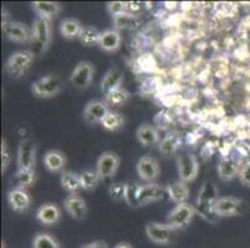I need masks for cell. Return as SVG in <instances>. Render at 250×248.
<instances>
[{
  "instance_id": "obj_33",
  "label": "cell",
  "mask_w": 250,
  "mask_h": 248,
  "mask_svg": "<svg viewBox=\"0 0 250 248\" xmlns=\"http://www.w3.org/2000/svg\"><path fill=\"white\" fill-rule=\"evenodd\" d=\"M113 24H115L116 30H121V29H132V27H137L140 21H138L137 17L131 13H126L121 17L115 18L113 19Z\"/></svg>"
},
{
  "instance_id": "obj_16",
  "label": "cell",
  "mask_w": 250,
  "mask_h": 248,
  "mask_svg": "<svg viewBox=\"0 0 250 248\" xmlns=\"http://www.w3.org/2000/svg\"><path fill=\"white\" fill-rule=\"evenodd\" d=\"M63 208L75 220H83L87 216V205L77 194H71L63 200Z\"/></svg>"
},
{
  "instance_id": "obj_34",
  "label": "cell",
  "mask_w": 250,
  "mask_h": 248,
  "mask_svg": "<svg viewBox=\"0 0 250 248\" xmlns=\"http://www.w3.org/2000/svg\"><path fill=\"white\" fill-rule=\"evenodd\" d=\"M129 99V92L127 90H125L124 87H120L117 90L112 91L111 93H108L106 95V101L108 104H112V106H122V104L126 103Z\"/></svg>"
},
{
  "instance_id": "obj_17",
  "label": "cell",
  "mask_w": 250,
  "mask_h": 248,
  "mask_svg": "<svg viewBox=\"0 0 250 248\" xmlns=\"http://www.w3.org/2000/svg\"><path fill=\"white\" fill-rule=\"evenodd\" d=\"M122 81H124V72L116 67L110 68L101 79V91L104 95H107L112 91L122 87Z\"/></svg>"
},
{
  "instance_id": "obj_19",
  "label": "cell",
  "mask_w": 250,
  "mask_h": 248,
  "mask_svg": "<svg viewBox=\"0 0 250 248\" xmlns=\"http://www.w3.org/2000/svg\"><path fill=\"white\" fill-rule=\"evenodd\" d=\"M122 36L116 29H107L101 33L100 38V47L106 52H115L121 46Z\"/></svg>"
},
{
  "instance_id": "obj_26",
  "label": "cell",
  "mask_w": 250,
  "mask_h": 248,
  "mask_svg": "<svg viewBox=\"0 0 250 248\" xmlns=\"http://www.w3.org/2000/svg\"><path fill=\"white\" fill-rule=\"evenodd\" d=\"M31 6L33 10L38 14V17L47 20L55 18L61 11V5L55 1H34Z\"/></svg>"
},
{
  "instance_id": "obj_21",
  "label": "cell",
  "mask_w": 250,
  "mask_h": 248,
  "mask_svg": "<svg viewBox=\"0 0 250 248\" xmlns=\"http://www.w3.org/2000/svg\"><path fill=\"white\" fill-rule=\"evenodd\" d=\"M166 190H167V195L169 196V199L177 205L186 204L189 197V188H188L187 183H183L182 180L169 184Z\"/></svg>"
},
{
  "instance_id": "obj_6",
  "label": "cell",
  "mask_w": 250,
  "mask_h": 248,
  "mask_svg": "<svg viewBox=\"0 0 250 248\" xmlns=\"http://www.w3.org/2000/svg\"><path fill=\"white\" fill-rule=\"evenodd\" d=\"M248 210L247 202L233 196H223L217 200L214 211L219 217H231L243 215Z\"/></svg>"
},
{
  "instance_id": "obj_22",
  "label": "cell",
  "mask_w": 250,
  "mask_h": 248,
  "mask_svg": "<svg viewBox=\"0 0 250 248\" xmlns=\"http://www.w3.org/2000/svg\"><path fill=\"white\" fill-rule=\"evenodd\" d=\"M61 217L60 209L55 204H45L36 211V218L44 225H54Z\"/></svg>"
},
{
  "instance_id": "obj_24",
  "label": "cell",
  "mask_w": 250,
  "mask_h": 248,
  "mask_svg": "<svg viewBox=\"0 0 250 248\" xmlns=\"http://www.w3.org/2000/svg\"><path fill=\"white\" fill-rule=\"evenodd\" d=\"M182 147V135L178 132H170L160 142V152L165 156L176 154Z\"/></svg>"
},
{
  "instance_id": "obj_37",
  "label": "cell",
  "mask_w": 250,
  "mask_h": 248,
  "mask_svg": "<svg viewBox=\"0 0 250 248\" xmlns=\"http://www.w3.org/2000/svg\"><path fill=\"white\" fill-rule=\"evenodd\" d=\"M107 11L112 17V19H115V18L121 17L124 14L128 13V6L125 1H112V3L107 4Z\"/></svg>"
},
{
  "instance_id": "obj_9",
  "label": "cell",
  "mask_w": 250,
  "mask_h": 248,
  "mask_svg": "<svg viewBox=\"0 0 250 248\" xmlns=\"http://www.w3.org/2000/svg\"><path fill=\"white\" fill-rule=\"evenodd\" d=\"M3 34L6 38L18 44H26L33 41V30L25 24L18 21L4 22Z\"/></svg>"
},
{
  "instance_id": "obj_42",
  "label": "cell",
  "mask_w": 250,
  "mask_h": 248,
  "mask_svg": "<svg viewBox=\"0 0 250 248\" xmlns=\"http://www.w3.org/2000/svg\"><path fill=\"white\" fill-rule=\"evenodd\" d=\"M115 248H132V246L127 242H121V243H117V245L115 246Z\"/></svg>"
},
{
  "instance_id": "obj_8",
  "label": "cell",
  "mask_w": 250,
  "mask_h": 248,
  "mask_svg": "<svg viewBox=\"0 0 250 248\" xmlns=\"http://www.w3.org/2000/svg\"><path fill=\"white\" fill-rule=\"evenodd\" d=\"M195 213V209L189 204L176 205V208L170 211L167 217V224L173 227L174 229H181L187 227L193 220Z\"/></svg>"
},
{
  "instance_id": "obj_7",
  "label": "cell",
  "mask_w": 250,
  "mask_h": 248,
  "mask_svg": "<svg viewBox=\"0 0 250 248\" xmlns=\"http://www.w3.org/2000/svg\"><path fill=\"white\" fill-rule=\"evenodd\" d=\"M95 67L88 61H81L75 66L72 74L70 76V82L72 86L79 90H86L94 81Z\"/></svg>"
},
{
  "instance_id": "obj_30",
  "label": "cell",
  "mask_w": 250,
  "mask_h": 248,
  "mask_svg": "<svg viewBox=\"0 0 250 248\" xmlns=\"http://www.w3.org/2000/svg\"><path fill=\"white\" fill-rule=\"evenodd\" d=\"M81 176V185L83 189L86 191H92L99 186V183L101 181L99 172L96 169H85L80 174Z\"/></svg>"
},
{
  "instance_id": "obj_1",
  "label": "cell",
  "mask_w": 250,
  "mask_h": 248,
  "mask_svg": "<svg viewBox=\"0 0 250 248\" xmlns=\"http://www.w3.org/2000/svg\"><path fill=\"white\" fill-rule=\"evenodd\" d=\"M219 191L215 184L210 181H206L199 190L198 197L195 201V213H198L206 221L210 224H215L219 221V216L215 213L214 205L219 199Z\"/></svg>"
},
{
  "instance_id": "obj_23",
  "label": "cell",
  "mask_w": 250,
  "mask_h": 248,
  "mask_svg": "<svg viewBox=\"0 0 250 248\" xmlns=\"http://www.w3.org/2000/svg\"><path fill=\"white\" fill-rule=\"evenodd\" d=\"M242 168L239 167L238 161L234 160L233 158H223L218 164V174L222 180L228 181L234 179L239 175V172Z\"/></svg>"
},
{
  "instance_id": "obj_35",
  "label": "cell",
  "mask_w": 250,
  "mask_h": 248,
  "mask_svg": "<svg viewBox=\"0 0 250 248\" xmlns=\"http://www.w3.org/2000/svg\"><path fill=\"white\" fill-rule=\"evenodd\" d=\"M33 248H60L58 241L47 233H39L33 240Z\"/></svg>"
},
{
  "instance_id": "obj_25",
  "label": "cell",
  "mask_w": 250,
  "mask_h": 248,
  "mask_svg": "<svg viewBox=\"0 0 250 248\" xmlns=\"http://www.w3.org/2000/svg\"><path fill=\"white\" fill-rule=\"evenodd\" d=\"M66 165V158L59 150H49L44 155V167L50 172H62Z\"/></svg>"
},
{
  "instance_id": "obj_32",
  "label": "cell",
  "mask_w": 250,
  "mask_h": 248,
  "mask_svg": "<svg viewBox=\"0 0 250 248\" xmlns=\"http://www.w3.org/2000/svg\"><path fill=\"white\" fill-rule=\"evenodd\" d=\"M125 123H126V119L124 115H121L120 113L110 112L107 117L102 120L101 126L108 132H117L125 126Z\"/></svg>"
},
{
  "instance_id": "obj_14",
  "label": "cell",
  "mask_w": 250,
  "mask_h": 248,
  "mask_svg": "<svg viewBox=\"0 0 250 248\" xmlns=\"http://www.w3.org/2000/svg\"><path fill=\"white\" fill-rule=\"evenodd\" d=\"M108 113H110V108L107 104L99 99H95L86 104V107L83 108V120L88 124H96V123H102V120L107 117Z\"/></svg>"
},
{
  "instance_id": "obj_39",
  "label": "cell",
  "mask_w": 250,
  "mask_h": 248,
  "mask_svg": "<svg viewBox=\"0 0 250 248\" xmlns=\"http://www.w3.org/2000/svg\"><path fill=\"white\" fill-rule=\"evenodd\" d=\"M11 161V154L10 150H9L8 143H6L5 139L1 140V170L5 172L9 168Z\"/></svg>"
},
{
  "instance_id": "obj_38",
  "label": "cell",
  "mask_w": 250,
  "mask_h": 248,
  "mask_svg": "<svg viewBox=\"0 0 250 248\" xmlns=\"http://www.w3.org/2000/svg\"><path fill=\"white\" fill-rule=\"evenodd\" d=\"M140 186L141 185H136V184H132V185L127 184L126 199H125V201H126L127 205L131 206V208H140V205H138L137 201V194Z\"/></svg>"
},
{
  "instance_id": "obj_5",
  "label": "cell",
  "mask_w": 250,
  "mask_h": 248,
  "mask_svg": "<svg viewBox=\"0 0 250 248\" xmlns=\"http://www.w3.org/2000/svg\"><path fill=\"white\" fill-rule=\"evenodd\" d=\"M177 168H178L179 180L183 183H192L197 179L199 172V161L197 156L190 153H183L177 155Z\"/></svg>"
},
{
  "instance_id": "obj_31",
  "label": "cell",
  "mask_w": 250,
  "mask_h": 248,
  "mask_svg": "<svg viewBox=\"0 0 250 248\" xmlns=\"http://www.w3.org/2000/svg\"><path fill=\"white\" fill-rule=\"evenodd\" d=\"M100 38H101V31L97 30L95 26L88 25V26H83L79 38L85 46H95V45H99Z\"/></svg>"
},
{
  "instance_id": "obj_29",
  "label": "cell",
  "mask_w": 250,
  "mask_h": 248,
  "mask_svg": "<svg viewBox=\"0 0 250 248\" xmlns=\"http://www.w3.org/2000/svg\"><path fill=\"white\" fill-rule=\"evenodd\" d=\"M35 180V172L34 170H18L10 179L13 189H22L30 186Z\"/></svg>"
},
{
  "instance_id": "obj_2",
  "label": "cell",
  "mask_w": 250,
  "mask_h": 248,
  "mask_svg": "<svg viewBox=\"0 0 250 248\" xmlns=\"http://www.w3.org/2000/svg\"><path fill=\"white\" fill-rule=\"evenodd\" d=\"M34 61V52L22 50L11 55L6 60L5 71L11 78H19L30 68Z\"/></svg>"
},
{
  "instance_id": "obj_10",
  "label": "cell",
  "mask_w": 250,
  "mask_h": 248,
  "mask_svg": "<svg viewBox=\"0 0 250 248\" xmlns=\"http://www.w3.org/2000/svg\"><path fill=\"white\" fill-rule=\"evenodd\" d=\"M36 160V144L31 139H22L18 148V170H34Z\"/></svg>"
},
{
  "instance_id": "obj_27",
  "label": "cell",
  "mask_w": 250,
  "mask_h": 248,
  "mask_svg": "<svg viewBox=\"0 0 250 248\" xmlns=\"http://www.w3.org/2000/svg\"><path fill=\"white\" fill-rule=\"evenodd\" d=\"M61 186L65 191H67L70 195L76 194L77 191L83 189L81 185V176L80 174H76L74 172H62L60 176Z\"/></svg>"
},
{
  "instance_id": "obj_40",
  "label": "cell",
  "mask_w": 250,
  "mask_h": 248,
  "mask_svg": "<svg viewBox=\"0 0 250 248\" xmlns=\"http://www.w3.org/2000/svg\"><path fill=\"white\" fill-rule=\"evenodd\" d=\"M239 180L244 186H250V163L245 164L239 172Z\"/></svg>"
},
{
  "instance_id": "obj_11",
  "label": "cell",
  "mask_w": 250,
  "mask_h": 248,
  "mask_svg": "<svg viewBox=\"0 0 250 248\" xmlns=\"http://www.w3.org/2000/svg\"><path fill=\"white\" fill-rule=\"evenodd\" d=\"M136 170H137V174L141 180L146 181L148 184H153L160 177L161 174V168L158 161L153 156L149 155L142 156L138 160Z\"/></svg>"
},
{
  "instance_id": "obj_3",
  "label": "cell",
  "mask_w": 250,
  "mask_h": 248,
  "mask_svg": "<svg viewBox=\"0 0 250 248\" xmlns=\"http://www.w3.org/2000/svg\"><path fill=\"white\" fill-rule=\"evenodd\" d=\"M33 42L36 45L40 54L46 52L52 41L51 20L38 17L33 24Z\"/></svg>"
},
{
  "instance_id": "obj_28",
  "label": "cell",
  "mask_w": 250,
  "mask_h": 248,
  "mask_svg": "<svg viewBox=\"0 0 250 248\" xmlns=\"http://www.w3.org/2000/svg\"><path fill=\"white\" fill-rule=\"evenodd\" d=\"M83 26L81 22L74 18H67L63 19L60 24V33L67 40H72V38H80V34L83 31Z\"/></svg>"
},
{
  "instance_id": "obj_41",
  "label": "cell",
  "mask_w": 250,
  "mask_h": 248,
  "mask_svg": "<svg viewBox=\"0 0 250 248\" xmlns=\"http://www.w3.org/2000/svg\"><path fill=\"white\" fill-rule=\"evenodd\" d=\"M83 248H108V245L104 241H95V242L83 246Z\"/></svg>"
},
{
  "instance_id": "obj_13",
  "label": "cell",
  "mask_w": 250,
  "mask_h": 248,
  "mask_svg": "<svg viewBox=\"0 0 250 248\" xmlns=\"http://www.w3.org/2000/svg\"><path fill=\"white\" fill-rule=\"evenodd\" d=\"M176 229L168 224H157L151 222L146 226V235L156 245H168L172 240Z\"/></svg>"
},
{
  "instance_id": "obj_15",
  "label": "cell",
  "mask_w": 250,
  "mask_h": 248,
  "mask_svg": "<svg viewBox=\"0 0 250 248\" xmlns=\"http://www.w3.org/2000/svg\"><path fill=\"white\" fill-rule=\"evenodd\" d=\"M165 195H167V190L158 184L153 183L141 185L137 194L138 205L143 206V205L151 204V202L161 201V200L165 199Z\"/></svg>"
},
{
  "instance_id": "obj_12",
  "label": "cell",
  "mask_w": 250,
  "mask_h": 248,
  "mask_svg": "<svg viewBox=\"0 0 250 248\" xmlns=\"http://www.w3.org/2000/svg\"><path fill=\"white\" fill-rule=\"evenodd\" d=\"M120 168V156L113 152H104L100 155L96 164V170L101 180L115 176Z\"/></svg>"
},
{
  "instance_id": "obj_36",
  "label": "cell",
  "mask_w": 250,
  "mask_h": 248,
  "mask_svg": "<svg viewBox=\"0 0 250 248\" xmlns=\"http://www.w3.org/2000/svg\"><path fill=\"white\" fill-rule=\"evenodd\" d=\"M126 190H127V184L122 183H115L110 185L108 188V194H110L111 199L115 201H122L126 199Z\"/></svg>"
},
{
  "instance_id": "obj_18",
  "label": "cell",
  "mask_w": 250,
  "mask_h": 248,
  "mask_svg": "<svg viewBox=\"0 0 250 248\" xmlns=\"http://www.w3.org/2000/svg\"><path fill=\"white\" fill-rule=\"evenodd\" d=\"M8 201L10 208L17 212H22L28 210L30 206V196L22 189H11L8 194Z\"/></svg>"
},
{
  "instance_id": "obj_4",
  "label": "cell",
  "mask_w": 250,
  "mask_h": 248,
  "mask_svg": "<svg viewBox=\"0 0 250 248\" xmlns=\"http://www.w3.org/2000/svg\"><path fill=\"white\" fill-rule=\"evenodd\" d=\"M61 88H62V82L60 77L56 75H49L34 82L31 91L39 98H51L60 93Z\"/></svg>"
},
{
  "instance_id": "obj_20",
  "label": "cell",
  "mask_w": 250,
  "mask_h": 248,
  "mask_svg": "<svg viewBox=\"0 0 250 248\" xmlns=\"http://www.w3.org/2000/svg\"><path fill=\"white\" fill-rule=\"evenodd\" d=\"M136 136H137L138 142L145 145V147L156 145L161 142L160 132L151 124H142V126L138 127L137 132H136Z\"/></svg>"
}]
</instances>
